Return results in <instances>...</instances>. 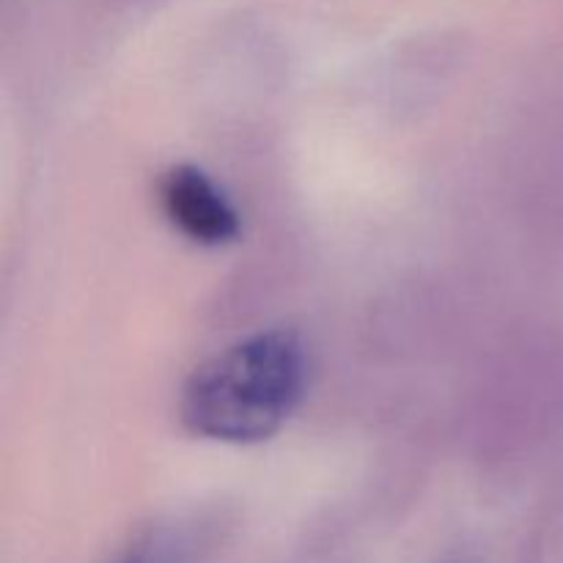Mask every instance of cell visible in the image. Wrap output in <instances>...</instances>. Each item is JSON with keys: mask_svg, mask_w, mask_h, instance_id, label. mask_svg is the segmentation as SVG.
I'll use <instances>...</instances> for the list:
<instances>
[{"mask_svg": "<svg viewBox=\"0 0 563 563\" xmlns=\"http://www.w3.org/2000/svg\"><path fill=\"white\" fill-rule=\"evenodd\" d=\"M306 390V350L291 330H262L192 372L179 412L198 438L251 445L273 438Z\"/></svg>", "mask_w": 563, "mask_h": 563, "instance_id": "obj_1", "label": "cell"}, {"mask_svg": "<svg viewBox=\"0 0 563 563\" xmlns=\"http://www.w3.org/2000/svg\"><path fill=\"white\" fill-rule=\"evenodd\" d=\"M165 218L179 234L203 247L229 245L240 236L242 220L223 187L196 165H176L159 185Z\"/></svg>", "mask_w": 563, "mask_h": 563, "instance_id": "obj_2", "label": "cell"}, {"mask_svg": "<svg viewBox=\"0 0 563 563\" xmlns=\"http://www.w3.org/2000/svg\"><path fill=\"white\" fill-rule=\"evenodd\" d=\"M115 563H170L168 548L159 537H146L141 542H135L132 548H126L121 553V559Z\"/></svg>", "mask_w": 563, "mask_h": 563, "instance_id": "obj_3", "label": "cell"}]
</instances>
